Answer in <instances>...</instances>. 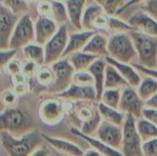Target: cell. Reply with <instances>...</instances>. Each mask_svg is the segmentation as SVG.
Segmentation results:
<instances>
[{
  "instance_id": "1",
  "label": "cell",
  "mask_w": 157,
  "mask_h": 156,
  "mask_svg": "<svg viewBox=\"0 0 157 156\" xmlns=\"http://www.w3.org/2000/svg\"><path fill=\"white\" fill-rule=\"evenodd\" d=\"M2 147L9 156H30L44 140L38 130H31L22 135H14L0 131Z\"/></svg>"
},
{
  "instance_id": "2",
  "label": "cell",
  "mask_w": 157,
  "mask_h": 156,
  "mask_svg": "<svg viewBox=\"0 0 157 156\" xmlns=\"http://www.w3.org/2000/svg\"><path fill=\"white\" fill-rule=\"evenodd\" d=\"M109 56L118 62L134 63L137 51L130 32L111 33L109 36Z\"/></svg>"
},
{
  "instance_id": "3",
  "label": "cell",
  "mask_w": 157,
  "mask_h": 156,
  "mask_svg": "<svg viewBox=\"0 0 157 156\" xmlns=\"http://www.w3.org/2000/svg\"><path fill=\"white\" fill-rule=\"evenodd\" d=\"M130 34L137 51V63L146 68H157V37L134 29Z\"/></svg>"
},
{
  "instance_id": "4",
  "label": "cell",
  "mask_w": 157,
  "mask_h": 156,
  "mask_svg": "<svg viewBox=\"0 0 157 156\" xmlns=\"http://www.w3.org/2000/svg\"><path fill=\"white\" fill-rule=\"evenodd\" d=\"M30 120L19 108H6L0 115V130L14 135H22L31 130Z\"/></svg>"
},
{
  "instance_id": "5",
  "label": "cell",
  "mask_w": 157,
  "mask_h": 156,
  "mask_svg": "<svg viewBox=\"0 0 157 156\" xmlns=\"http://www.w3.org/2000/svg\"><path fill=\"white\" fill-rule=\"evenodd\" d=\"M137 119L132 115H126L122 126V145L121 153L123 156H144L143 140L137 130Z\"/></svg>"
},
{
  "instance_id": "6",
  "label": "cell",
  "mask_w": 157,
  "mask_h": 156,
  "mask_svg": "<svg viewBox=\"0 0 157 156\" xmlns=\"http://www.w3.org/2000/svg\"><path fill=\"white\" fill-rule=\"evenodd\" d=\"M32 42H35V22L29 14H25L19 17L14 29L9 48L19 51Z\"/></svg>"
},
{
  "instance_id": "7",
  "label": "cell",
  "mask_w": 157,
  "mask_h": 156,
  "mask_svg": "<svg viewBox=\"0 0 157 156\" xmlns=\"http://www.w3.org/2000/svg\"><path fill=\"white\" fill-rule=\"evenodd\" d=\"M65 115L64 100L58 97L46 98L40 104L39 118L45 125L55 126L62 121Z\"/></svg>"
},
{
  "instance_id": "8",
  "label": "cell",
  "mask_w": 157,
  "mask_h": 156,
  "mask_svg": "<svg viewBox=\"0 0 157 156\" xmlns=\"http://www.w3.org/2000/svg\"><path fill=\"white\" fill-rule=\"evenodd\" d=\"M69 40L67 25L60 26L55 35L44 45L45 64L52 65L63 58Z\"/></svg>"
},
{
  "instance_id": "9",
  "label": "cell",
  "mask_w": 157,
  "mask_h": 156,
  "mask_svg": "<svg viewBox=\"0 0 157 156\" xmlns=\"http://www.w3.org/2000/svg\"><path fill=\"white\" fill-rule=\"evenodd\" d=\"M52 67L55 74V79L53 84L47 89L55 96L65 91L73 84V77L75 70L66 57L62 58L52 64Z\"/></svg>"
},
{
  "instance_id": "10",
  "label": "cell",
  "mask_w": 157,
  "mask_h": 156,
  "mask_svg": "<svg viewBox=\"0 0 157 156\" xmlns=\"http://www.w3.org/2000/svg\"><path fill=\"white\" fill-rule=\"evenodd\" d=\"M109 15L106 13L101 6L97 3H91L86 6L83 18L82 29L95 32H101L108 29Z\"/></svg>"
},
{
  "instance_id": "11",
  "label": "cell",
  "mask_w": 157,
  "mask_h": 156,
  "mask_svg": "<svg viewBox=\"0 0 157 156\" xmlns=\"http://www.w3.org/2000/svg\"><path fill=\"white\" fill-rule=\"evenodd\" d=\"M145 102L139 96L137 89L130 86H125L121 90V98L119 109L125 115H132L134 118L141 119Z\"/></svg>"
},
{
  "instance_id": "12",
  "label": "cell",
  "mask_w": 157,
  "mask_h": 156,
  "mask_svg": "<svg viewBox=\"0 0 157 156\" xmlns=\"http://www.w3.org/2000/svg\"><path fill=\"white\" fill-rule=\"evenodd\" d=\"M19 16L14 14L5 6L0 8V49L9 48V41L14 29L19 19Z\"/></svg>"
},
{
  "instance_id": "13",
  "label": "cell",
  "mask_w": 157,
  "mask_h": 156,
  "mask_svg": "<svg viewBox=\"0 0 157 156\" xmlns=\"http://www.w3.org/2000/svg\"><path fill=\"white\" fill-rule=\"evenodd\" d=\"M95 137L109 146L121 151L123 137L122 127L102 120Z\"/></svg>"
},
{
  "instance_id": "14",
  "label": "cell",
  "mask_w": 157,
  "mask_h": 156,
  "mask_svg": "<svg viewBox=\"0 0 157 156\" xmlns=\"http://www.w3.org/2000/svg\"><path fill=\"white\" fill-rule=\"evenodd\" d=\"M56 97L73 102L92 101L98 102L97 90L94 86H79L72 84L65 91L55 95Z\"/></svg>"
},
{
  "instance_id": "15",
  "label": "cell",
  "mask_w": 157,
  "mask_h": 156,
  "mask_svg": "<svg viewBox=\"0 0 157 156\" xmlns=\"http://www.w3.org/2000/svg\"><path fill=\"white\" fill-rule=\"evenodd\" d=\"M58 29V24L51 17L38 16L35 21V42L44 46Z\"/></svg>"
},
{
  "instance_id": "16",
  "label": "cell",
  "mask_w": 157,
  "mask_h": 156,
  "mask_svg": "<svg viewBox=\"0 0 157 156\" xmlns=\"http://www.w3.org/2000/svg\"><path fill=\"white\" fill-rule=\"evenodd\" d=\"M128 22L134 30L157 37V21L142 8L133 13Z\"/></svg>"
},
{
  "instance_id": "17",
  "label": "cell",
  "mask_w": 157,
  "mask_h": 156,
  "mask_svg": "<svg viewBox=\"0 0 157 156\" xmlns=\"http://www.w3.org/2000/svg\"><path fill=\"white\" fill-rule=\"evenodd\" d=\"M44 141L59 154L63 156H83L84 151L75 143L64 139L55 138L41 133Z\"/></svg>"
},
{
  "instance_id": "18",
  "label": "cell",
  "mask_w": 157,
  "mask_h": 156,
  "mask_svg": "<svg viewBox=\"0 0 157 156\" xmlns=\"http://www.w3.org/2000/svg\"><path fill=\"white\" fill-rule=\"evenodd\" d=\"M70 131L72 134L75 135L76 137H79V138L83 139L84 141H86L92 148H94L96 151H98L102 156H123L121 151L109 146L108 144L104 143L97 137L95 138L94 136H89V135L84 134L76 127H71Z\"/></svg>"
},
{
  "instance_id": "19",
  "label": "cell",
  "mask_w": 157,
  "mask_h": 156,
  "mask_svg": "<svg viewBox=\"0 0 157 156\" xmlns=\"http://www.w3.org/2000/svg\"><path fill=\"white\" fill-rule=\"evenodd\" d=\"M106 60L109 63L114 65L117 70L121 73V74L123 76V78L127 81L128 85L132 87L137 88L142 81V74L136 69V67L132 63H126L118 62L109 56L106 57Z\"/></svg>"
},
{
  "instance_id": "20",
  "label": "cell",
  "mask_w": 157,
  "mask_h": 156,
  "mask_svg": "<svg viewBox=\"0 0 157 156\" xmlns=\"http://www.w3.org/2000/svg\"><path fill=\"white\" fill-rule=\"evenodd\" d=\"M95 31H90V30H76L69 33V40H68V44L66 47V50L63 54V58L69 56L70 54L74 52H77L80 51H83L91 39V37L95 34Z\"/></svg>"
},
{
  "instance_id": "21",
  "label": "cell",
  "mask_w": 157,
  "mask_h": 156,
  "mask_svg": "<svg viewBox=\"0 0 157 156\" xmlns=\"http://www.w3.org/2000/svg\"><path fill=\"white\" fill-rule=\"evenodd\" d=\"M108 62L106 58H98L88 68V71L94 78V86L97 90L98 102H99L101 96L105 90V76Z\"/></svg>"
},
{
  "instance_id": "22",
  "label": "cell",
  "mask_w": 157,
  "mask_h": 156,
  "mask_svg": "<svg viewBox=\"0 0 157 156\" xmlns=\"http://www.w3.org/2000/svg\"><path fill=\"white\" fill-rule=\"evenodd\" d=\"M109 37L102 32H96L83 51L98 56V58H106L109 56Z\"/></svg>"
},
{
  "instance_id": "23",
  "label": "cell",
  "mask_w": 157,
  "mask_h": 156,
  "mask_svg": "<svg viewBox=\"0 0 157 156\" xmlns=\"http://www.w3.org/2000/svg\"><path fill=\"white\" fill-rule=\"evenodd\" d=\"M87 0H67L65 1L69 20L76 30L82 29V18Z\"/></svg>"
},
{
  "instance_id": "24",
  "label": "cell",
  "mask_w": 157,
  "mask_h": 156,
  "mask_svg": "<svg viewBox=\"0 0 157 156\" xmlns=\"http://www.w3.org/2000/svg\"><path fill=\"white\" fill-rule=\"evenodd\" d=\"M98 109L102 118V120L122 127L125 121L126 115L118 108H110L102 102H98Z\"/></svg>"
},
{
  "instance_id": "25",
  "label": "cell",
  "mask_w": 157,
  "mask_h": 156,
  "mask_svg": "<svg viewBox=\"0 0 157 156\" xmlns=\"http://www.w3.org/2000/svg\"><path fill=\"white\" fill-rule=\"evenodd\" d=\"M73 67L75 68V72L77 71H85L88 70L90 65L98 58L96 55L88 53L85 51H80L77 52H74L66 57Z\"/></svg>"
},
{
  "instance_id": "26",
  "label": "cell",
  "mask_w": 157,
  "mask_h": 156,
  "mask_svg": "<svg viewBox=\"0 0 157 156\" xmlns=\"http://www.w3.org/2000/svg\"><path fill=\"white\" fill-rule=\"evenodd\" d=\"M128 86L127 81L123 78L117 68L108 63L105 76V89H122Z\"/></svg>"
},
{
  "instance_id": "27",
  "label": "cell",
  "mask_w": 157,
  "mask_h": 156,
  "mask_svg": "<svg viewBox=\"0 0 157 156\" xmlns=\"http://www.w3.org/2000/svg\"><path fill=\"white\" fill-rule=\"evenodd\" d=\"M21 51L27 61L33 62L39 66L45 64V50L43 45L32 42L25 46Z\"/></svg>"
},
{
  "instance_id": "28",
  "label": "cell",
  "mask_w": 157,
  "mask_h": 156,
  "mask_svg": "<svg viewBox=\"0 0 157 156\" xmlns=\"http://www.w3.org/2000/svg\"><path fill=\"white\" fill-rule=\"evenodd\" d=\"M136 89L141 98L145 102L157 94V81L154 77L145 74Z\"/></svg>"
},
{
  "instance_id": "29",
  "label": "cell",
  "mask_w": 157,
  "mask_h": 156,
  "mask_svg": "<svg viewBox=\"0 0 157 156\" xmlns=\"http://www.w3.org/2000/svg\"><path fill=\"white\" fill-rule=\"evenodd\" d=\"M136 125L139 134L144 143L157 138V126L151 121L142 117L141 119L137 120Z\"/></svg>"
},
{
  "instance_id": "30",
  "label": "cell",
  "mask_w": 157,
  "mask_h": 156,
  "mask_svg": "<svg viewBox=\"0 0 157 156\" xmlns=\"http://www.w3.org/2000/svg\"><path fill=\"white\" fill-rule=\"evenodd\" d=\"M50 17L58 24L59 27L70 23L65 2L52 0V10Z\"/></svg>"
},
{
  "instance_id": "31",
  "label": "cell",
  "mask_w": 157,
  "mask_h": 156,
  "mask_svg": "<svg viewBox=\"0 0 157 156\" xmlns=\"http://www.w3.org/2000/svg\"><path fill=\"white\" fill-rule=\"evenodd\" d=\"M35 79L37 83L44 87H50L55 79V74L52 67V65L49 64H43L39 66Z\"/></svg>"
},
{
  "instance_id": "32",
  "label": "cell",
  "mask_w": 157,
  "mask_h": 156,
  "mask_svg": "<svg viewBox=\"0 0 157 156\" xmlns=\"http://www.w3.org/2000/svg\"><path fill=\"white\" fill-rule=\"evenodd\" d=\"M10 77L12 81V89L17 94V96L22 97L26 95L29 89V79L22 72Z\"/></svg>"
},
{
  "instance_id": "33",
  "label": "cell",
  "mask_w": 157,
  "mask_h": 156,
  "mask_svg": "<svg viewBox=\"0 0 157 156\" xmlns=\"http://www.w3.org/2000/svg\"><path fill=\"white\" fill-rule=\"evenodd\" d=\"M121 90L122 89H105L99 102H102L110 108L119 109L121 98Z\"/></svg>"
},
{
  "instance_id": "34",
  "label": "cell",
  "mask_w": 157,
  "mask_h": 156,
  "mask_svg": "<svg viewBox=\"0 0 157 156\" xmlns=\"http://www.w3.org/2000/svg\"><path fill=\"white\" fill-rule=\"evenodd\" d=\"M1 5L5 6L14 14L21 17L28 14L29 5L25 0H2Z\"/></svg>"
},
{
  "instance_id": "35",
  "label": "cell",
  "mask_w": 157,
  "mask_h": 156,
  "mask_svg": "<svg viewBox=\"0 0 157 156\" xmlns=\"http://www.w3.org/2000/svg\"><path fill=\"white\" fill-rule=\"evenodd\" d=\"M103 7L106 13L109 16H117L121 8L127 3L128 0H93Z\"/></svg>"
},
{
  "instance_id": "36",
  "label": "cell",
  "mask_w": 157,
  "mask_h": 156,
  "mask_svg": "<svg viewBox=\"0 0 157 156\" xmlns=\"http://www.w3.org/2000/svg\"><path fill=\"white\" fill-rule=\"evenodd\" d=\"M132 29H133L132 27L129 24L128 21H124L116 16H109L108 30L111 31L112 33H117V32H130Z\"/></svg>"
},
{
  "instance_id": "37",
  "label": "cell",
  "mask_w": 157,
  "mask_h": 156,
  "mask_svg": "<svg viewBox=\"0 0 157 156\" xmlns=\"http://www.w3.org/2000/svg\"><path fill=\"white\" fill-rule=\"evenodd\" d=\"M73 83L79 86H94V78L88 70L75 72Z\"/></svg>"
},
{
  "instance_id": "38",
  "label": "cell",
  "mask_w": 157,
  "mask_h": 156,
  "mask_svg": "<svg viewBox=\"0 0 157 156\" xmlns=\"http://www.w3.org/2000/svg\"><path fill=\"white\" fill-rule=\"evenodd\" d=\"M18 98H19V97L12 88L6 89L1 94V102L6 108L16 107L17 104Z\"/></svg>"
},
{
  "instance_id": "39",
  "label": "cell",
  "mask_w": 157,
  "mask_h": 156,
  "mask_svg": "<svg viewBox=\"0 0 157 156\" xmlns=\"http://www.w3.org/2000/svg\"><path fill=\"white\" fill-rule=\"evenodd\" d=\"M18 50L13 48H7L0 51V65L1 69H3L11 60H13L17 53Z\"/></svg>"
},
{
  "instance_id": "40",
  "label": "cell",
  "mask_w": 157,
  "mask_h": 156,
  "mask_svg": "<svg viewBox=\"0 0 157 156\" xmlns=\"http://www.w3.org/2000/svg\"><path fill=\"white\" fill-rule=\"evenodd\" d=\"M36 10L38 16L50 17L52 10V0H39L37 3Z\"/></svg>"
},
{
  "instance_id": "41",
  "label": "cell",
  "mask_w": 157,
  "mask_h": 156,
  "mask_svg": "<svg viewBox=\"0 0 157 156\" xmlns=\"http://www.w3.org/2000/svg\"><path fill=\"white\" fill-rule=\"evenodd\" d=\"M22 66H23V64L17 59L14 58L2 70H4L10 76H12L14 74H17L18 73H21L22 72Z\"/></svg>"
},
{
  "instance_id": "42",
  "label": "cell",
  "mask_w": 157,
  "mask_h": 156,
  "mask_svg": "<svg viewBox=\"0 0 157 156\" xmlns=\"http://www.w3.org/2000/svg\"><path fill=\"white\" fill-rule=\"evenodd\" d=\"M38 68H39V65L38 64H36L33 62H30V61H27L26 60L25 63H23V66H22V73L29 80H31L32 78H35L36 74H37V71H38Z\"/></svg>"
},
{
  "instance_id": "43",
  "label": "cell",
  "mask_w": 157,
  "mask_h": 156,
  "mask_svg": "<svg viewBox=\"0 0 157 156\" xmlns=\"http://www.w3.org/2000/svg\"><path fill=\"white\" fill-rule=\"evenodd\" d=\"M143 154L144 156H157V138L143 143Z\"/></svg>"
},
{
  "instance_id": "44",
  "label": "cell",
  "mask_w": 157,
  "mask_h": 156,
  "mask_svg": "<svg viewBox=\"0 0 157 156\" xmlns=\"http://www.w3.org/2000/svg\"><path fill=\"white\" fill-rule=\"evenodd\" d=\"M142 9L152 16L157 21V0H149L143 4Z\"/></svg>"
},
{
  "instance_id": "45",
  "label": "cell",
  "mask_w": 157,
  "mask_h": 156,
  "mask_svg": "<svg viewBox=\"0 0 157 156\" xmlns=\"http://www.w3.org/2000/svg\"><path fill=\"white\" fill-rule=\"evenodd\" d=\"M143 118L146 119L157 126V109L144 107L143 110Z\"/></svg>"
},
{
  "instance_id": "46",
  "label": "cell",
  "mask_w": 157,
  "mask_h": 156,
  "mask_svg": "<svg viewBox=\"0 0 157 156\" xmlns=\"http://www.w3.org/2000/svg\"><path fill=\"white\" fill-rule=\"evenodd\" d=\"M132 64L136 67V69H137L141 74L150 75V76L154 77V78L157 81V68H154V69L146 68V67H144V66H143V65H141V64H139V63H132Z\"/></svg>"
},
{
  "instance_id": "47",
  "label": "cell",
  "mask_w": 157,
  "mask_h": 156,
  "mask_svg": "<svg viewBox=\"0 0 157 156\" xmlns=\"http://www.w3.org/2000/svg\"><path fill=\"white\" fill-rule=\"evenodd\" d=\"M147 1H149V0H128L127 1V3L121 8V10L119 11V13H118V15H120V14H121V13H123V12H125L126 10H128L129 8H131L132 6H138V5H143V4H144V3H146ZM117 15V16H118Z\"/></svg>"
},
{
  "instance_id": "48",
  "label": "cell",
  "mask_w": 157,
  "mask_h": 156,
  "mask_svg": "<svg viewBox=\"0 0 157 156\" xmlns=\"http://www.w3.org/2000/svg\"><path fill=\"white\" fill-rule=\"evenodd\" d=\"M51 155V152L48 148H46L43 145L39 146L35 151H33V153L30 154V156H50Z\"/></svg>"
},
{
  "instance_id": "49",
  "label": "cell",
  "mask_w": 157,
  "mask_h": 156,
  "mask_svg": "<svg viewBox=\"0 0 157 156\" xmlns=\"http://www.w3.org/2000/svg\"><path fill=\"white\" fill-rule=\"evenodd\" d=\"M145 107L157 109V94H155L154 97H152L150 99L145 101Z\"/></svg>"
},
{
  "instance_id": "50",
  "label": "cell",
  "mask_w": 157,
  "mask_h": 156,
  "mask_svg": "<svg viewBox=\"0 0 157 156\" xmlns=\"http://www.w3.org/2000/svg\"><path fill=\"white\" fill-rule=\"evenodd\" d=\"M83 156H102L98 151H96L94 148L91 147V149H88L86 150L85 153H84V155Z\"/></svg>"
},
{
  "instance_id": "51",
  "label": "cell",
  "mask_w": 157,
  "mask_h": 156,
  "mask_svg": "<svg viewBox=\"0 0 157 156\" xmlns=\"http://www.w3.org/2000/svg\"><path fill=\"white\" fill-rule=\"evenodd\" d=\"M29 5H30V4H34V3H38V1L39 0H25Z\"/></svg>"
},
{
  "instance_id": "52",
  "label": "cell",
  "mask_w": 157,
  "mask_h": 156,
  "mask_svg": "<svg viewBox=\"0 0 157 156\" xmlns=\"http://www.w3.org/2000/svg\"><path fill=\"white\" fill-rule=\"evenodd\" d=\"M55 1H61V2H65V1H67V0H55Z\"/></svg>"
}]
</instances>
